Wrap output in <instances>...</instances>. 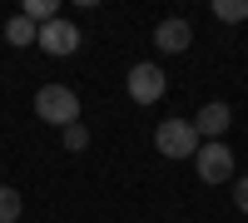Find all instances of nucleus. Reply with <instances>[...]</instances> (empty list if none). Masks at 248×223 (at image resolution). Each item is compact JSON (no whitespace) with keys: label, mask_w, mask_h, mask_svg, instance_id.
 Segmentation results:
<instances>
[{"label":"nucleus","mask_w":248,"mask_h":223,"mask_svg":"<svg viewBox=\"0 0 248 223\" xmlns=\"http://www.w3.org/2000/svg\"><path fill=\"white\" fill-rule=\"evenodd\" d=\"M124 89H129L134 104H159L164 89H169V74H164L154 59H139V65L129 70V79H124Z\"/></svg>","instance_id":"nucleus-4"},{"label":"nucleus","mask_w":248,"mask_h":223,"mask_svg":"<svg viewBox=\"0 0 248 223\" xmlns=\"http://www.w3.org/2000/svg\"><path fill=\"white\" fill-rule=\"evenodd\" d=\"M20 213H25V198H20V189L0 184V223H20Z\"/></svg>","instance_id":"nucleus-10"},{"label":"nucleus","mask_w":248,"mask_h":223,"mask_svg":"<svg viewBox=\"0 0 248 223\" xmlns=\"http://www.w3.org/2000/svg\"><path fill=\"white\" fill-rule=\"evenodd\" d=\"M35 114H40V124L70 129V124H79V94H75L70 85H40V94H35Z\"/></svg>","instance_id":"nucleus-1"},{"label":"nucleus","mask_w":248,"mask_h":223,"mask_svg":"<svg viewBox=\"0 0 248 223\" xmlns=\"http://www.w3.org/2000/svg\"><path fill=\"white\" fill-rule=\"evenodd\" d=\"M60 139H65V149H70V154L90 149V129H85V124H70V129H60Z\"/></svg>","instance_id":"nucleus-12"},{"label":"nucleus","mask_w":248,"mask_h":223,"mask_svg":"<svg viewBox=\"0 0 248 223\" xmlns=\"http://www.w3.org/2000/svg\"><path fill=\"white\" fill-rule=\"evenodd\" d=\"M189 124L199 129V139H203V144H214V139H223V134H229V124H233V109L223 104V99H209V104H203V109L189 119Z\"/></svg>","instance_id":"nucleus-6"},{"label":"nucleus","mask_w":248,"mask_h":223,"mask_svg":"<svg viewBox=\"0 0 248 223\" xmlns=\"http://www.w3.org/2000/svg\"><path fill=\"white\" fill-rule=\"evenodd\" d=\"M199 129L189 124V119H159V129H154V149L164 159H194L199 154Z\"/></svg>","instance_id":"nucleus-2"},{"label":"nucleus","mask_w":248,"mask_h":223,"mask_svg":"<svg viewBox=\"0 0 248 223\" xmlns=\"http://www.w3.org/2000/svg\"><path fill=\"white\" fill-rule=\"evenodd\" d=\"M35 40H40V30L30 25L25 15H10V20H5V45H15V50H25V45H35Z\"/></svg>","instance_id":"nucleus-8"},{"label":"nucleus","mask_w":248,"mask_h":223,"mask_svg":"<svg viewBox=\"0 0 248 223\" xmlns=\"http://www.w3.org/2000/svg\"><path fill=\"white\" fill-rule=\"evenodd\" d=\"M45 55H55V59H65V55H75L79 45H85V35H79V25H70L65 15L60 20H50V25H40V40H35Z\"/></svg>","instance_id":"nucleus-5"},{"label":"nucleus","mask_w":248,"mask_h":223,"mask_svg":"<svg viewBox=\"0 0 248 223\" xmlns=\"http://www.w3.org/2000/svg\"><path fill=\"white\" fill-rule=\"evenodd\" d=\"M233 204H238V213H248V174L233 184Z\"/></svg>","instance_id":"nucleus-13"},{"label":"nucleus","mask_w":248,"mask_h":223,"mask_svg":"<svg viewBox=\"0 0 248 223\" xmlns=\"http://www.w3.org/2000/svg\"><path fill=\"white\" fill-rule=\"evenodd\" d=\"M194 169H199V184H229L238 164H233V149L223 144V139H214V144H199Z\"/></svg>","instance_id":"nucleus-3"},{"label":"nucleus","mask_w":248,"mask_h":223,"mask_svg":"<svg viewBox=\"0 0 248 223\" xmlns=\"http://www.w3.org/2000/svg\"><path fill=\"white\" fill-rule=\"evenodd\" d=\"M154 45H159V55H184V50L194 45V25L184 15L159 20V25H154Z\"/></svg>","instance_id":"nucleus-7"},{"label":"nucleus","mask_w":248,"mask_h":223,"mask_svg":"<svg viewBox=\"0 0 248 223\" xmlns=\"http://www.w3.org/2000/svg\"><path fill=\"white\" fill-rule=\"evenodd\" d=\"M20 15H25L30 25L40 30V25H50V20H60V0H25V5H20Z\"/></svg>","instance_id":"nucleus-9"},{"label":"nucleus","mask_w":248,"mask_h":223,"mask_svg":"<svg viewBox=\"0 0 248 223\" xmlns=\"http://www.w3.org/2000/svg\"><path fill=\"white\" fill-rule=\"evenodd\" d=\"M214 15L223 25H243L248 20V0H214Z\"/></svg>","instance_id":"nucleus-11"}]
</instances>
